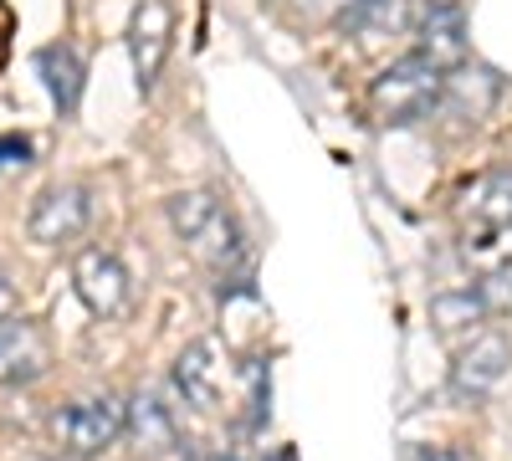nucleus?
Segmentation results:
<instances>
[{
    "instance_id": "nucleus-1",
    "label": "nucleus",
    "mask_w": 512,
    "mask_h": 461,
    "mask_svg": "<svg viewBox=\"0 0 512 461\" xmlns=\"http://www.w3.org/2000/svg\"><path fill=\"white\" fill-rule=\"evenodd\" d=\"M461 251L482 272L512 262V170H487L461 195Z\"/></svg>"
},
{
    "instance_id": "nucleus-2",
    "label": "nucleus",
    "mask_w": 512,
    "mask_h": 461,
    "mask_svg": "<svg viewBox=\"0 0 512 461\" xmlns=\"http://www.w3.org/2000/svg\"><path fill=\"white\" fill-rule=\"evenodd\" d=\"M169 226H175V236L195 251V262L216 267V272H226L231 262L246 257L231 211L210 190H180V195H169Z\"/></svg>"
},
{
    "instance_id": "nucleus-3",
    "label": "nucleus",
    "mask_w": 512,
    "mask_h": 461,
    "mask_svg": "<svg viewBox=\"0 0 512 461\" xmlns=\"http://www.w3.org/2000/svg\"><path fill=\"white\" fill-rule=\"evenodd\" d=\"M441 82H446L441 67H431L420 52H410V57L390 62L369 82V113L379 123H390V129L415 123V118H425V113L441 103Z\"/></svg>"
},
{
    "instance_id": "nucleus-4",
    "label": "nucleus",
    "mask_w": 512,
    "mask_h": 461,
    "mask_svg": "<svg viewBox=\"0 0 512 461\" xmlns=\"http://www.w3.org/2000/svg\"><path fill=\"white\" fill-rule=\"evenodd\" d=\"M123 436V400L113 395H88V400H72L52 415V441L77 456V461H88L98 451H108L113 441Z\"/></svg>"
},
{
    "instance_id": "nucleus-5",
    "label": "nucleus",
    "mask_w": 512,
    "mask_h": 461,
    "mask_svg": "<svg viewBox=\"0 0 512 461\" xmlns=\"http://www.w3.org/2000/svg\"><path fill=\"white\" fill-rule=\"evenodd\" d=\"M88 216H93L88 190H82V185H52V190L36 195L26 231L41 246H62V241H77L82 231H88Z\"/></svg>"
},
{
    "instance_id": "nucleus-6",
    "label": "nucleus",
    "mask_w": 512,
    "mask_h": 461,
    "mask_svg": "<svg viewBox=\"0 0 512 461\" xmlns=\"http://www.w3.org/2000/svg\"><path fill=\"white\" fill-rule=\"evenodd\" d=\"M169 36H175V11H169V0H139L134 16H128V52H134V77H139L144 93L154 88V77L169 57Z\"/></svg>"
},
{
    "instance_id": "nucleus-7",
    "label": "nucleus",
    "mask_w": 512,
    "mask_h": 461,
    "mask_svg": "<svg viewBox=\"0 0 512 461\" xmlns=\"http://www.w3.org/2000/svg\"><path fill=\"white\" fill-rule=\"evenodd\" d=\"M72 282H77V298L88 303V313H98V318H113L128 303V272H123V262L113 257V251H103V246L82 251L77 267H72Z\"/></svg>"
},
{
    "instance_id": "nucleus-8",
    "label": "nucleus",
    "mask_w": 512,
    "mask_h": 461,
    "mask_svg": "<svg viewBox=\"0 0 512 461\" xmlns=\"http://www.w3.org/2000/svg\"><path fill=\"white\" fill-rule=\"evenodd\" d=\"M507 364H512V344L502 339V333H477L451 364V390L461 400H482L507 374Z\"/></svg>"
},
{
    "instance_id": "nucleus-9",
    "label": "nucleus",
    "mask_w": 512,
    "mask_h": 461,
    "mask_svg": "<svg viewBox=\"0 0 512 461\" xmlns=\"http://www.w3.org/2000/svg\"><path fill=\"white\" fill-rule=\"evenodd\" d=\"M52 369V344L47 333L26 318H11L0 328V385H31Z\"/></svg>"
},
{
    "instance_id": "nucleus-10",
    "label": "nucleus",
    "mask_w": 512,
    "mask_h": 461,
    "mask_svg": "<svg viewBox=\"0 0 512 461\" xmlns=\"http://www.w3.org/2000/svg\"><path fill=\"white\" fill-rule=\"evenodd\" d=\"M431 67H461L466 62V6L461 0H431V11L420 21V47Z\"/></svg>"
},
{
    "instance_id": "nucleus-11",
    "label": "nucleus",
    "mask_w": 512,
    "mask_h": 461,
    "mask_svg": "<svg viewBox=\"0 0 512 461\" xmlns=\"http://www.w3.org/2000/svg\"><path fill=\"white\" fill-rule=\"evenodd\" d=\"M175 385L195 410H216L221 405V385H226V369H221V349L200 339L175 359Z\"/></svg>"
},
{
    "instance_id": "nucleus-12",
    "label": "nucleus",
    "mask_w": 512,
    "mask_h": 461,
    "mask_svg": "<svg viewBox=\"0 0 512 461\" xmlns=\"http://www.w3.org/2000/svg\"><path fill=\"white\" fill-rule=\"evenodd\" d=\"M36 72L47 77L52 103H57L62 113H72L77 98H82V57L67 47V41H57V47H41V52H36Z\"/></svg>"
},
{
    "instance_id": "nucleus-13",
    "label": "nucleus",
    "mask_w": 512,
    "mask_h": 461,
    "mask_svg": "<svg viewBox=\"0 0 512 461\" xmlns=\"http://www.w3.org/2000/svg\"><path fill=\"white\" fill-rule=\"evenodd\" d=\"M492 98H497V77H492L487 67H456V72L441 82V103L456 108L461 118H472V123L492 108Z\"/></svg>"
},
{
    "instance_id": "nucleus-14",
    "label": "nucleus",
    "mask_w": 512,
    "mask_h": 461,
    "mask_svg": "<svg viewBox=\"0 0 512 461\" xmlns=\"http://www.w3.org/2000/svg\"><path fill=\"white\" fill-rule=\"evenodd\" d=\"M123 431L139 441V451H169L175 446V421H169V410L149 395H134L123 405Z\"/></svg>"
},
{
    "instance_id": "nucleus-15",
    "label": "nucleus",
    "mask_w": 512,
    "mask_h": 461,
    "mask_svg": "<svg viewBox=\"0 0 512 461\" xmlns=\"http://www.w3.org/2000/svg\"><path fill=\"white\" fill-rule=\"evenodd\" d=\"M487 313H482V298L472 287H461V292H441V298L431 303V323L441 328V333H456V328H472V323H482Z\"/></svg>"
},
{
    "instance_id": "nucleus-16",
    "label": "nucleus",
    "mask_w": 512,
    "mask_h": 461,
    "mask_svg": "<svg viewBox=\"0 0 512 461\" xmlns=\"http://www.w3.org/2000/svg\"><path fill=\"white\" fill-rule=\"evenodd\" d=\"M472 292L482 298V313H487V318L512 313V262H507V267H497V272H487Z\"/></svg>"
},
{
    "instance_id": "nucleus-17",
    "label": "nucleus",
    "mask_w": 512,
    "mask_h": 461,
    "mask_svg": "<svg viewBox=\"0 0 512 461\" xmlns=\"http://www.w3.org/2000/svg\"><path fill=\"white\" fill-rule=\"evenodd\" d=\"M26 164H31V139L0 134V175H6V170H26Z\"/></svg>"
},
{
    "instance_id": "nucleus-18",
    "label": "nucleus",
    "mask_w": 512,
    "mask_h": 461,
    "mask_svg": "<svg viewBox=\"0 0 512 461\" xmlns=\"http://www.w3.org/2000/svg\"><path fill=\"white\" fill-rule=\"evenodd\" d=\"M11 318H21V292H16V282L0 272V328H6Z\"/></svg>"
},
{
    "instance_id": "nucleus-19",
    "label": "nucleus",
    "mask_w": 512,
    "mask_h": 461,
    "mask_svg": "<svg viewBox=\"0 0 512 461\" xmlns=\"http://www.w3.org/2000/svg\"><path fill=\"white\" fill-rule=\"evenodd\" d=\"M308 6H318V11H333L338 21H349V11L359 6V0H308Z\"/></svg>"
},
{
    "instance_id": "nucleus-20",
    "label": "nucleus",
    "mask_w": 512,
    "mask_h": 461,
    "mask_svg": "<svg viewBox=\"0 0 512 461\" xmlns=\"http://www.w3.org/2000/svg\"><path fill=\"white\" fill-rule=\"evenodd\" d=\"M425 461H461L451 446H436V451H425Z\"/></svg>"
},
{
    "instance_id": "nucleus-21",
    "label": "nucleus",
    "mask_w": 512,
    "mask_h": 461,
    "mask_svg": "<svg viewBox=\"0 0 512 461\" xmlns=\"http://www.w3.org/2000/svg\"><path fill=\"white\" fill-rule=\"evenodd\" d=\"M216 461H226V456H216Z\"/></svg>"
}]
</instances>
